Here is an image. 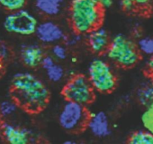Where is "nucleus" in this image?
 <instances>
[{
  "label": "nucleus",
  "mask_w": 153,
  "mask_h": 144,
  "mask_svg": "<svg viewBox=\"0 0 153 144\" xmlns=\"http://www.w3.org/2000/svg\"><path fill=\"white\" fill-rule=\"evenodd\" d=\"M12 98L29 114H38L46 108L51 98L49 89L30 72H18L11 80Z\"/></svg>",
  "instance_id": "f257e3e1"
},
{
  "label": "nucleus",
  "mask_w": 153,
  "mask_h": 144,
  "mask_svg": "<svg viewBox=\"0 0 153 144\" xmlns=\"http://www.w3.org/2000/svg\"><path fill=\"white\" fill-rule=\"evenodd\" d=\"M105 9L96 0H71L68 9L69 23L74 33L87 35L101 27Z\"/></svg>",
  "instance_id": "f03ea898"
},
{
  "label": "nucleus",
  "mask_w": 153,
  "mask_h": 144,
  "mask_svg": "<svg viewBox=\"0 0 153 144\" xmlns=\"http://www.w3.org/2000/svg\"><path fill=\"white\" fill-rule=\"evenodd\" d=\"M105 54L110 62L123 68H133L141 57L137 43L123 34L111 39Z\"/></svg>",
  "instance_id": "7ed1b4c3"
},
{
  "label": "nucleus",
  "mask_w": 153,
  "mask_h": 144,
  "mask_svg": "<svg viewBox=\"0 0 153 144\" xmlns=\"http://www.w3.org/2000/svg\"><path fill=\"white\" fill-rule=\"evenodd\" d=\"M87 77L95 92L111 93L117 86V77L108 62L95 58L89 63Z\"/></svg>",
  "instance_id": "20e7f679"
},
{
  "label": "nucleus",
  "mask_w": 153,
  "mask_h": 144,
  "mask_svg": "<svg viewBox=\"0 0 153 144\" xmlns=\"http://www.w3.org/2000/svg\"><path fill=\"white\" fill-rule=\"evenodd\" d=\"M89 116L86 106L66 101L59 114V123L69 133H80L87 128Z\"/></svg>",
  "instance_id": "39448f33"
},
{
  "label": "nucleus",
  "mask_w": 153,
  "mask_h": 144,
  "mask_svg": "<svg viewBox=\"0 0 153 144\" xmlns=\"http://www.w3.org/2000/svg\"><path fill=\"white\" fill-rule=\"evenodd\" d=\"M61 93L66 101L85 106L92 104L95 98V91L87 76L81 74L71 77L63 86Z\"/></svg>",
  "instance_id": "423d86ee"
},
{
  "label": "nucleus",
  "mask_w": 153,
  "mask_h": 144,
  "mask_svg": "<svg viewBox=\"0 0 153 144\" xmlns=\"http://www.w3.org/2000/svg\"><path fill=\"white\" fill-rule=\"evenodd\" d=\"M38 24L36 17L25 8L10 12L3 22L7 32L20 36H30L35 34Z\"/></svg>",
  "instance_id": "0eeeda50"
},
{
  "label": "nucleus",
  "mask_w": 153,
  "mask_h": 144,
  "mask_svg": "<svg viewBox=\"0 0 153 144\" xmlns=\"http://www.w3.org/2000/svg\"><path fill=\"white\" fill-rule=\"evenodd\" d=\"M35 35L42 43L47 45L59 43V42L64 41L66 36L62 28L51 20L38 23Z\"/></svg>",
  "instance_id": "6e6552de"
},
{
  "label": "nucleus",
  "mask_w": 153,
  "mask_h": 144,
  "mask_svg": "<svg viewBox=\"0 0 153 144\" xmlns=\"http://www.w3.org/2000/svg\"><path fill=\"white\" fill-rule=\"evenodd\" d=\"M0 132L6 142L11 144H26L34 139L33 133L29 129L9 122H3Z\"/></svg>",
  "instance_id": "1a4fd4ad"
},
{
  "label": "nucleus",
  "mask_w": 153,
  "mask_h": 144,
  "mask_svg": "<svg viewBox=\"0 0 153 144\" xmlns=\"http://www.w3.org/2000/svg\"><path fill=\"white\" fill-rule=\"evenodd\" d=\"M87 128L96 137L104 138L109 137L111 134V126L108 116L104 111L90 113Z\"/></svg>",
  "instance_id": "9d476101"
},
{
  "label": "nucleus",
  "mask_w": 153,
  "mask_h": 144,
  "mask_svg": "<svg viewBox=\"0 0 153 144\" xmlns=\"http://www.w3.org/2000/svg\"><path fill=\"white\" fill-rule=\"evenodd\" d=\"M110 40L111 39L108 32L101 26L86 35L88 48L92 53L96 54L105 53Z\"/></svg>",
  "instance_id": "9b49d317"
},
{
  "label": "nucleus",
  "mask_w": 153,
  "mask_h": 144,
  "mask_svg": "<svg viewBox=\"0 0 153 144\" xmlns=\"http://www.w3.org/2000/svg\"><path fill=\"white\" fill-rule=\"evenodd\" d=\"M45 56L43 48L37 44L24 45L20 48V56L21 61L29 68H35L41 65Z\"/></svg>",
  "instance_id": "f8f14e48"
},
{
  "label": "nucleus",
  "mask_w": 153,
  "mask_h": 144,
  "mask_svg": "<svg viewBox=\"0 0 153 144\" xmlns=\"http://www.w3.org/2000/svg\"><path fill=\"white\" fill-rule=\"evenodd\" d=\"M64 0H35V5L40 13L48 17H55L61 12Z\"/></svg>",
  "instance_id": "ddd939ff"
},
{
  "label": "nucleus",
  "mask_w": 153,
  "mask_h": 144,
  "mask_svg": "<svg viewBox=\"0 0 153 144\" xmlns=\"http://www.w3.org/2000/svg\"><path fill=\"white\" fill-rule=\"evenodd\" d=\"M137 98L141 105L147 107L153 102V81L149 79L140 86L137 91Z\"/></svg>",
  "instance_id": "4468645a"
},
{
  "label": "nucleus",
  "mask_w": 153,
  "mask_h": 144,
  "mask_svg": "<svg viewBox=\"0 0 153 144\" xmlns=\"http://www.w3.org/2000/svg\"><path fill=\"white\" fill-rule=\"evenodd\" d=\"M131 144H153V134L147 130H139L133 132L128 138Z\"/></svg>",
  "instance_id": "2eb2a0df"
},
{
  "label": "nucleus",
  "mask_w": 153,
  "mask_h": 144,
  "mask_svg": "<svg viewBox=\"0 0 153 144\" xmlns=\"http://www.w3.org/2000/svg\"><path fill=\"white\" fill-rule=\"evenodd\" d=\"M18 107V104L13 98L1 101L0 102V117L2 120L12 117L16 114Z\"/></svg>",
  "instance_id": "dca6fc26"
},
{
  "label": "nucleus",
  "mask_w": 153,
  "mask_h": 144,
  "mask_svg": "<svg viewBox=\"0 0 153 144\" xmlns=\"http://www.w3.org/2000/svg\"><path fill=\"white\" fill-rule=\"evenodd\" d=\"M45 73L48 80L53 83H59L65 77V70L62 66L55 62L52 65L45 69Z\"/></svg>",
  "instance_id": "f3484780"
},
{
  "label": "nucleus",
  "mask_w": 153,
  "mask_h": 144,
  "mask_svg": "<svg viewBox=\"0 0 153 144\" xmlns=\"http://www.w3.org/2000/svg\"><path fill=\"white\" fill-rule=\"evenodd\" d=\"M138 49L140 53L144 54L148 56H153V35L142 37L137 42Z\"/></svg>",
  "instance_id": "a211bd4d"
},
{
  "label": "nucleus",
  "mask_w": 153,
  "mask_h": 144,
  "mask_svg": "<svg viewBox=\"0 0 153 144\" xmlns=\"http://www.w3.org/2000/svg\"><path fill=\"white\" fill-rule=\"evenodd\" d=\"M141 122L144 129L153 134V102L146 107L145 111L141 116Z\"/></svg>",
  "instance_id": "6ab92c4d"
},
{
  "label": "nucleus",
  "mask_w": 153,
  "mask_h": 144,
  "mask_svg": "<svg viewBox=\"0 0 153 144\" xmlns=\"http://www.w3.org/2000/svg\"><path fill=\"white\" fill-rule=\"evenodd\" d=\"M27 1L28 0H0V7L11 12L24 8Z\"/></svg>",
  "instance_id": "aec40b11"
},
{
  "label": "nucleus",
  "mask_w": 153,
  "mask_h": 144,
  "mask_svg": "<svg viewBox=\"0 0 153 144\" xmlns=\"http://www.w3.org/2000/svg\"><path fill=\"white\" fill-rule=\"evenodd\" d=\"M51 52L53 58L58 60H64L68 56V50L66 47L58 43L55 44L53 46Z\"/></svg>",
  "instance_id": "412c9836"
},
{
  "label": "nucleus",
  "mask_w": 153,
  "mask_h": 144,
  "mask_svg": "<svg viewBox=\"0 0 153 144\" xmlns=\"http://www.w3.org/2000/svg\"><path fill=\"white\" fill-rule=\"evenodd\" d=\"M133 5L134 11H146L151 5L152 0H131Z\"/></svg>",
  "instance_id": "4be33fe9"
},
{
  "label": "nucleus",
  "mask_w": 153,
  "mask_h": 144,
  "mask_svg": "<svg viewBox=\"0 0 153 144\" xmlns=\"http://www.w3.org/2000/svg\"><path fill=\"white\" fill-rule=\"evenodd\" d=\"M80 40H81V35L74 33V35H71V36H67L66 35L64 39V42H65V45L67 46L72 47L77 45L80 42Z\"/></svg>",
  "instance_id": "5701e85b"
},
{
  "label": "nucleus",
  "mask_w": 153,
  "mask_h": 144,
  "mask_svg": "<svg viewBox=\"0 0 153 144\" xmlns=\"http://www.w3.org/2000/svg\"><path fill=\"white\" fill-rule=\"evenodd\" d=\"M11 56V50L6 44L0 42V60L5 61L7 60Z\"/></svg>",
  "instance_id": "b1692460"
},
{
  "label": "nucleus",
  "mask_w": 153,
  "mask_h": 144,
  "mask_svg": "<svg viewBox=\"0 0 153 144\" xmlns=\"http://www.w3.org/2000/svg\"><path fill=\"white\" fill-rule=\"evenodd\" d=\"M146 74L149 79L153 81V56H149L146 63Z\"/></svg>",
  "instance_id": "393cba45"
},
{
  "label": "nucleus",
  "mask_w": 153,
  "mask_h": 144,
  "mask_svg": "<svg viewBox=\"0 0 153 144\" xmlns=\"http://www.w3.org/2000/svg\"><path fill=\"white\" fill-rule=\"evenodd\" d=\"M113 1L114 0H96V2L104 9L110 8L113 5Z\"/></svg>",
  "instance_id": "a878e982"
},
{
  "label": "nucleus",
  "mask_w": 153,
  "mask_h": 144,
  "mask_svg": "<svg viewBox=\"0 0 153 144\" xmlns=\"http://www.w3.org/2000/svg\"><path fill=\"white\" fill-rule=\"evenodd\" d=\"M2 119L1 118V117H0V128H1V125H2Z\"/></svg>",
  "instance_id": "bb28decb"
},
{
  "label": "nucleus",
  "mask_w": 153,
  "mask_h": 144,
  "mask_svg": "<svg viewBox=\"0 0 153 144\" xmlns=\"http://www.w3.org/2000/svg\"><path fill=\"white\" fill-rule=\"evenodd\" d=\"M1 63H2V61L0 60V68H1V66H2V64H1Z\"/></svg>",
  "instance_id": "cd10ccee"
}]
</instances>
